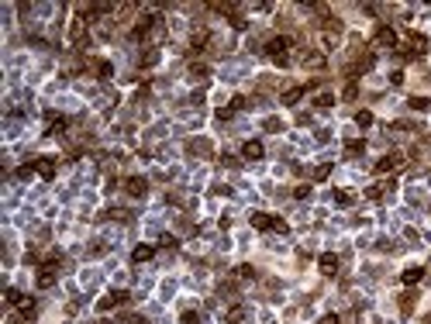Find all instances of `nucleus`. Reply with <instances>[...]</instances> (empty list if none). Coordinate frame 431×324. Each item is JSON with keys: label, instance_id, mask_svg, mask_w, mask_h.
<instances>
[{"label": "nucleus", "instance_id": "obj_1", "mask_svg": "<svg viewBox=\"0 0 431 324\" xmlns=\"http://www.w3.org/2000/svg\"><path fill=\"white\" fill-rule=\"evenodd\" d=\"M266 56L273 59L276 66H286V62H290V38H283V35L269 38L266 41Z\"/></svg>", "mask_w": 431, "mask_h": 324}, {"label": "nucleus", "instance_id": "obj_2", "mask_svg": "<svg viewBox=\"0 0 431 324\" xmlns=\"http://www.w3.org/2000/svg\"><path fill=\"white\" fill-rule=\"evenodd\" d=\"M249 221H252V228H259V231H286V221L269 217V214H252Z\"/></svg>", "mask_w": 431, "mask_h": 324}, {"label": "nucleus", "instance_id": "obj_3", "mask_svg": "<svg viewBox=\"0 0 431 324\" xmlns=\"http://www.w3.org/2000/svg\"><path fill=\"white\" fill-rule=\"evenodd\" d=\"M372 45H376V49H393V45H397V35H393V28H387V24H383V28H376V35H372Z\"/></svg>", "mask_w": 431, "mask_h": 324}, {"label": "nucleus", "instance_id": "obj_4", "mask_svg": "<svg viewBox=\"0 0 431 324\" xmlns=\"http://www.w3.org/2000/svg\"><path fill=\"white\" fill-rule=\"evenodd\" d=\"M397 166H404V152H390V155H383V159L376 162V172H390V169H397Z\"/></svg>", "mask_w": 431, "mask_h": 324}, {"label": "nucleus", "instance_id": "obj_5", "mask_svg": "<svg viewBox=\"0 0 431 324\" xmlns=\"http://www.w3.org/2000/svg\"><path fill=\"white\" fill-rule=\"evenodd\" d=\"M300 62L307 69H324V56L321 52H311V49H300Z\"/></svg>", "mask_w": 431, "mask_h": 324}, {"label": "nucleus", "instance_id": "obj_6", "mask_svg": "<svg viewBox=\"0 0 431 324\" xmlns=\"http://www.w3.org/2000/svg\"><path fill=\"white\" fill-rule=\"evenodd\" d=\"M124 190L131 193V197H145V190H149V183H145L141 176H131V179H124Z\"/></svg>", "mask_w": 431, "mask_h": 324}, {"label": "nucleus", "instance_id": "obj_7", "mask_svg": "<svg viewBox=\"0 0 431 324\" xmlns=\"http://www.w3.org/2000/svg\"><path fill=\"white\" fill-rule=\"evenodd\" d=\"M45 124H49V134H62V131H66V117H59L56 111H49V114H45Z\"/></svg>", "mask_w": 431, "mask_h": 324}, {"label": "nucleus", "instance_id": "obj_8", "mask_svg": "<svg viewBox=\"0 0 431 324\" xmlns=\"http://www.w3.org/2000/svg\"><path fill=\"white\" fill-rule=\"evenodd\" d=\"M124 300H128V293H107V297H104V300H100V310H111V307H118V304H124Z\"/></svg>", "mask_w": 431, "mask_h": 324}, {"label": "nucleus", "instance_id": "obj_9", "mask_svg": "<svg viewBox=\"0 0 431 324\" xmlns=\"http://www.w3.org/2000/svg\"><path fill=\"white\" fill-rule=\"evenodd\" d=\"M186 152H190V155H211V142H204V138H194V142L186 145Z\"/></svg>", "mask_w": 431, "mask_h": 324}, {"label": "nucleus", "instance_id": "obj_10", "mask_svg": "<svg viewBox=\"0 0 431 324\" xmlns=\"http://www.w3.org/2000/svg\"><path fill=\"white\" fill-rule=\"evenodd\" d=\"M90 69H93V73H97L100 79L114 76V69H111V62H104V59H93V62H90Z\"/></svg>", "mask_w": 431, "mask_h": 324}, {"label": "nucleus", "instance_id": "obj_11", "mask_svg": "<svg viewBox=\"0 0 431 324\" xmlns=\"http://www.w3.org/2000/svg\"><path fill=\"white\" fill-rule=\"evenodd\" d=\"M321 272L324 276H334L338 272V255H321Z\"/></svg>", "mask_w": 431, "mask_h": 324}, {"label": "nucleus", "instance_id": "obj_12", "mask_svg": "<svg viewBox=\"0 0 431 324\" xmlns=\"http://www.w3.org/2000/svg\"><path fill=\"white\" fill-rule=\"evenodd\" d=\"M56 283V266H41V272H38V286L45 290V286H52Z\"/></svg>", "mask_w": 431, "mask_h": 324}, {"label": "nucleus", "instance_id": "obj_13", "mask_svg": "<svg viewBox=\"0 0 431 324\" xmlns=\"http://www.w3.org/2000/svg\"><path fill=\"white\" fill-rule=\"evenodd\" d=\"M35 169H38L45 179H52V176H56V162H52V159H38V162H35Z\"/></svg>", "mask_w": 431, "mask_h": 324}, {"label": "nucleus", "instance_id": "obj_14", "mask_svg": "<svg viewBox=\"0 0 431 324\" xmlns=\"http://www.w3.org/2000/svg\"><path fill=\"white\" fill-rule=\"evenodd\" d=\"M138 62H141V66H156V62H159V49H152V45H149V49L138 56Z\"/></svg>", "mask_w": 431, "mask_h": 324}, {"label": "nucleus", "instance_id": "obj_15", "mask_svg": "<svg viewBox=\"0 0 431 324\" xmlns=\"http://www.w3.org/2000/svg\"><path fill=\"white\" fill-rule=\"evenodd\" d=\"M421 276H424V272H421V269H417V266H411V269H404V283H407V286H414V283H421Z\"/></svg>", "mask_w": 431, "mask_h": 324}, {"label": "nucleus", "instance_id": "obj_16", "mask_svg": "<svg viewBox=\"0 0 431 324\" xmlns=\"http://www.w3.org/2000/svg\"><path fill=\"white\" fill-rule=\"evenodd\" d=\"M190 79L204 83V79H207V66H204V62H194V66H190Z\"/></svg>", "mask_w": 431, "mask_h": 324}, {"label": "nucleus", "instance_id": "obj_17", "mask_svg": "<svg viewBox=\"0 0 431 324\" xmlns=\"http://www.w3.org/2000/svg\"><path fill=\"white\" fill-rule=\"evenodd\" d=\"M242 152H245V159H262V145H259V142H245Z\"/></svg>", "mask_w": 431, "mask_h": 324}, {"label": "nucleus", "instance_id": "obj_18", "mask_svg": "<svg viewBox=\"0 0 431 324\" xmlns=\"http://www.w3.org/2000/svg\"><path fill=\"white\" fill-rule=\"evenodd\" d=\"M131 259H135V262H149V259H152V248H149V245H138L135 252H131Z\"/></svg>", "mask_w": 431, "mask_h": 324}, {"label": "nucleus", "instance_id": "obj_19", "mask_svg": "<svg viewBox=\"0 0 431 324\" xmlns=\"http://www.w3.org/2000/svg\"><path fill=\"white\" fill-rule=\"evenodd\" d=\"M300 97H304V86H290V90L283 94V104H297Z\"/></svg>", "mask_w": 431, "mask_h": 324}, {"label": "nucleus", "instance_id": "obj_20", "mask_svg": "<svg viewBox=\"0 0 431 324\" xmlns=\"http://www.w3.org/2000/svg\"><path fill=\"white\" fill-rule=\"evenodd\" d=\"M362 149H366V145H362V142H345V155H349V159H355V155H362Z\"/></svg>", "mask_w": 431, "mask_h": 324}, {"label": "nucleus", "instance_id": "obj_21", "mask_svg": "<svg viewBox=\"0 0 431 324\" xmlns=\"http://www.w3.org/2000/svg\"><path fill=\"white\" fill-rule=\"evenodd\" d=\"M414 300H417V293H404V297H400V310H404V314H411Z\"/></svg>", "mask_w": 431, "mask_h": 324}, {"label": "nucleus", "instance_id": "obj_22", "mask_svg": "<svg viewBox=\"0 0 431 324\" xmlns=\"http://www.w3.org/2000/svg\"><path fill=\"white\" fill-rule=\"evenodd\" d=\"M314 179H317V183H324V179H328V176H331V166H328V162H324V166H317V169L311 172Z\"/></svg>", "mask_w": 431, "mask_h": 324}, {"label": "nucleus", "instance_id": "obj_23", "mask_svg": "<svg viewBox=\"0 0 431 324\" xmlns=\"http://www.w3.org/2000/svg\"><path fill=\"white\" fill-rule=\"evenodd\" d=\"M355 124H359V128H369V124H372V114H369V111H359V114H355Z\"/></svg>", "mask_w": 431, "mask_h": 324}, {"label": "nucleus", "instance_id": "obj_24", "mask_svg": "<svg viewBox=\"0 0 431 324\" xmlns=\"http://www.w3.org/2000/svg\"><path fill=\"white\" fill-rule=\"evenodd\" d=\"M334 204L349 207V204H352V193H345V190H334Z\"/></svg>", "mask_w": 431, "mask_h": 324}, {"label": "nucleus", "instance_id": "obj_25", "mask_svg": "<svg viewBox=\"0 0 431 324\" xmlns=\"http://www.w3.org/2000/svg\"><path fill=\"white\" fill-rule=\"evenodd\" d=\"M407 104H411V111H424L428 107V97H411Z\"/></svg>", "mask_w": 431, "mask_h": 324}, {"label": "nucleus", "instance_id": "obj_26", "mask_svg": "<svg viewBox=\"0 0 431 324\" xmlns=\"http://www.w3.org/2000/svg\"><path fill=\"white\" fill-rule=\"evenodd\" d=\"M266 131H283V121H279V117H269V121H266Z\"/></svg>", "mask_w": 431, "mask_h": 324}, {"label": "nucleus", "instance_id": "obj_27", "mask_svg": "<svg viewBox=\"0 0 431 324\" xmlns=\"http://www.w3.org/2000/svg\"><path fill=\"white\" fill-rule=\"evenodd\" d=\"M314 104H317V107H331V104H334V97H331V94H321L317 100H314Z\"/></svg>", "mask_w": 431, "mask_h": 324}, {"label": "nucleus", "instance_id": "obj_28", "mask_svg": "<svg viewBox=\"0 0 431 324\" xmlns=\"http://www.w3.org/2000/svg\"><path fill=\"white\" fill-rule=\"evenodd\" d=\"M252 276H255L252 266H238V280H252Z\"/></svg>", "mask_w": 431, "mask_h": 324}, {"label": "nucleus", "instance_id": "obj_29", "mask_svg": "<svg viewBox=\"0 0 431 324\" xmlns=\"http://www.w3.org/2000/svg\"><path fill=\"white\" fill-rule=\"evenodd\" d=\"M183 324H200V314H194V310H186V314H183Z\"/></svg>", "mask_w": 431, "mask_h": 324}, {"label": "nucleus", "instance_id": "obj_30", "mask_svg": "<svg viewBox=\"0 0 431 324\" xmlns=\"http://www.w3.org/2000/svg\"><path fill=\"white\" fill-rule=\"evenodd\" d=\"M321 324H342V321H338L334 314H328V317H321Z\"/></svg>", "mask_w": 431, "mask_h": 324}]
</instances>
